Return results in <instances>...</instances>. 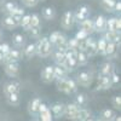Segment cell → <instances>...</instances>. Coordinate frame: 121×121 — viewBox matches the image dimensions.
<instances>
[{"label": "cell", "instance_id": "277c9868", "mask_svg": "<svg viewBox=\"0 0 121 121\" xmlns=\"http://www.w3.org/2000/svg\"><path fill=\"white\" fill-rule=\"evenodd\" d=\"M75 24V21H74V15H73V11H65L60 18V27L65 30H70Z\"/></svg>", "mask_w": 121, "mask_h": 121}, {"label": "cell", "instance_id": "680465c9", "mask_svg": "<svg viewBox=\"0 0 121 121\" xmlns=\"http://www.w3.org/2000/svg\"><path fill=\"white\" fill-rule=\"evenodd\" d=\"M86 121H95V120H93V119H91V117H90V119H87Z\"/></svg>", "mask_w": 121, "mask_h": 121}, {"label": "cell", "instance_id": "f6af8a7d", "mask_svg": "<svg viewBox=\"0 0 121 121\" xmlns=\"http://www.w3.org/2000/svg\"><path fill=\"white\" fill-rule=\"evenodd\" d=\"M21 1L27 7H35L39 3V0H21Z\"/></svg>", "mask_w": 121, "mask_h": 121}, {"label": "cell", "instance_id": "484cf974", "mask_svg": "<svg viewBox=\"0 0 121 121\" xmlns=\"http://www.w3.org/2000/svg\"><path fill=\"white\" fill-rule=\"evenodd\" d=\"M115 116H116L115 112L112 110V109H109V108L103 109L102 112H100V115H99V117L102 120H104V121H113Z\"/></svg>", "mask_w": 121, "mask_h": 121}, {"label": "cell", "instance_id": "7402d4cb", "mask_svg": "<svg viewBox=\"0 0 121 121\" xmlns=\"http://www.w3.org/2000/svg\"><path fill=\"white\" fill-rule=\"evenodd\" d=\"M117 48H119V45L113 44V43H107L105 51H104V56L108 57V58L115 57V56L117 55Z\"/></svg>", "mask_w": 121, "mask_h": 121}, {"label": "cell", "instance_id": "7dc6e473", "mask_svg": "<svg viewBox=\"0 0 121 121\" xmlns=\"http://www.w3.org/2000/svg\"><path fill=\"white\" fill-rule=\"evenodd\" d=\"M110 80H112V84H113V86H114V85H116V84L120 82V76H119L116 73H113L112 75H110Z\"/></svg>", "mask_w": 121, "mask_h": 121}, {"label": "cell", "instance_id": "52a82bcc", "mask_svg": "<svg viewBox=\"0 0 121 121\" xmlns=\"http://www.w3.org/2000/svg\"><path fill=\"white\" fill-rule=\"evenodd\" d=\"M120 29H121V19H120V17L107 18V23H105V32L120 33Z\"/></svg>", "mask_w": 121, "mask_h": 121}, {"label": "cell", "instance_id": "bcb514c9", "mask_svg": "<svg viewBox=\"0 0 121 121\" xmlns=\"http://www.w3.org/2000/svg\"><path fill=\"white\" fill-rule=\"evenodd\" d=\"M88 36V34H86L85 32H84V30H78V32H76V34H75V39H78V40H85L86 38Z\"/></svg>", "mask_w": 121, "mask_h": 121}, {"label": "cell", "instance_id": "e575fe53", "mask_svg": "<svg viewBox=\"0 0 121 121\" xmlns=\"http://www.w3.org/2000/svg\"><path fill=\"white\" fill-rule=\"evenodd\" d=\"M28 35L32 39H39L41 38V26L40 27H30L28 30Z\"/></svg>", "mask_w": 121, "mask_h": 121}, {"label": "cell", "instance_id": "30bf717a", "mask_svg": "<svg viewBox=\"0 0 121 121\" xmlns=\"http://www.w3.org/2000/svg\"><path fill=\"white\" fill-rule=\"evenodd\" d=\"M41 103H43L41 98H39V97H34L29 100L28 102V113L30 116L36 117L39 115V107Z\"/></svg>", "mask_w": 121, "mask_h": 121}, {"label": "cell", "instance_id": "5b68a950", "mask_svg": "<svg viewBox=\"0 0 121 121\" xmlns=\"http://www.w3.org/2000/svg\"><path fill=\"white\" fill-rule=\"evenodd\" d=\"M22 57H23V53H22L21 50H18V48H11V50L9 51V53H7V55H5L3 64H6V63H12V62L18 63L19 60L22 59Z\"/></svg>", "mask_w": 121, "mask_h": 121}, {"label": "cell", "instance_id": "836d02e7", "mask_svg": "<svg viewBox=\"0 0 121 121\" xmlns=\"http://www.w3.org/2000/svg\"><path fill=\"white\" fill-rule=\"evenodd\" d=\"M105 46H107V40L102 36L97 39V55L104 56V51H105Z\"/></svg>", "mask_w": 121, "mask_h": 121}, {"label": "cell", "instance_id": "f35d334b", "mask_svg": "<svg viewBox=\"0 0 121 121\" xmlns=\"http://www.w3.org/2000/svg\"><path fill=\"white\" fill-rule=\"evenodd\" d=\"M41 22H40V17L38 13L30 15V27H40Z\"/></svg>", "mask_w": 121, "mask_h": 121}, {"label": "cell", "instance_id": "4316f807", "mask_svg": "<svg viewBox=\"0 0 121 121\" xmlns=\"http://www.w3.org/2000/svg\"><path fill=\"white\" fill-rule=\"evenodd\" d=\"M51 56H52V58H53V60H55L56 65H63V64H64V62H65V56H64L63 52H59V51H57V50H53L52 53H51Z\"/></svg>", "mask_w": 121, "mask_h": 121}, {"label": "cell", "instance_id": "9a60e30c", "mask_svg": "<svg viewBox=\"0 0 121 121\" xmlns=\"http://www.w3.org/2000/svg\"><path fill=\"white\" fill-rule=\"evenodd\" d=\"M79 109L80 108L75 103H68V104H65V110H64V116L63 117L74 121V119H75V116H76V114L79 112Z\"/></svg>", "mask_w": 121, "mask_h": 121}, {"label": "cell", "instance_id": "8992f818", "mask_svg": "<svg viewBox=\"0 0 121 121\" xmlns=\"http://www.w3.org/2000/svg\"><path fill=\"white\" fill-rule=\"evenodd\" d=\"M3 91H4V95H11V93H19L21 92V84L16 80H10V81L5 82L3 86Z\"/></svg>", "mask_w": 121, "mask_h": 121}, {"label": "cell", "instance_id": "d6986e66", "mask_svg": "<svg viewBox=\"0 0 121 121\" xmlns=\"http://www.w3.org/2000/svg\"><path fill=\"white\" fill-rule=\"evenodd\" d=\"M12 44L16 48L21 50L26 46V38L21 34V33H15L12 35Z\"/></svg>", "mask_w": 121, "mask_h": 121}, {"label": "cell", "instance_id": "681fc988", "mask_svg": "<svg viewBox=\"0 0 121 121\" xmlns=\"http://www.w3.org/2000/svg\"><path fill=\"white\" fill-rule=\"evenodd\" d=\"M13 15H16V16H21V17H22L23 15H26V13H24V9H23V7H19V6H18V7H17V9L15 10ZM13 15H12V16H13Z\"/></svg>", "mask_w": 121, "mask_h": 121}, {"label": "cell", "instance_id": "d4e9b609", "mask_svg": "<svg viewBox=\"0 0 121 121\" xmlns=\"http://www.w3.org/2000/svg\"><path fill=\"white\" fill-rule=\"evenodd\" d=\"M23 56H26L27 58H33L34 56H36V47L35 44H28L23 47Z\"/></svg>", "mask_w": 121, "mask_h": 121}, {"label": "cell", "instance_id": "b9f144b4", "mask_svg": "<svg viewBox=\"0 0 121 121\" xmlns=\"http://www.w3.org/2000/svg\"><path fill=\"white\" fill-rule=\"evenodd\" d=\"M78 45H79V40L75 39V38H70V39L67 40V46H68V48L78 50Z\"/></svg>", "mask_w": 121, "mask_h": 121}, {"label": "cell", "instance_id": "7a4b0ae2", "mask_svg": "<svg viewBox=\"0 0 121 121\" xmlns=\"http://www.w3.org/2000/svg\"><path fill=\"white\" fill-rule=\"evenodd\" d=\"M93 72L92 70H81V72H79L78 75H76V84L78 86H82V87H90L93 82Z\"/></svg>", "mask_w": 121, "mask_h": 121}, {"label": "cell", "instance_id": "7c38bea8", "mask_svg": "<svg viewBox=\"0 0 121 121\" xmlns=\"http://www.w3.org/2000/svg\"><path fill=\"white\" fill-rule=\"evenodd\" d=\"M113 87L112 80H110V76H100L98 75L97 78V87L95 88L96 91H105Z\"/></svg>", "mask_w": 121, "mask_h": 121}, {"label": "cell", "instance_id": "6f0895ef", "mask_svg": "<svg viewBox=\"0 0 121 121\" xmlns=\"http://www.w3.org/2000/svg\"><path fill=\"white\" fill-rule=\"evenodd\" d=\"M1 38H3V33H1V30H0V40H1Z\"/></svg>", "mask_w": 121, "mask_h": 121}, {"label": "cell", "instance_id": "9f6ffc18", "mask_svg": "<svg viewBox=\"0 0 121 121\" xmlns=\"http://www.w3.org/2000/svg\"><path fill=\"white\" fill-rule=\"evenodd\" d=\"M95 121H104V120H102L100 117H98V119H97V120H95Z\"/></svg>", "mask_w": 121, "mask_h": 121}, {"label": "cell", "instance_id": "f5cc1de1", "mask_svg": "<svg viewBox=\"0 0 121 121\" xmlns=\"http://www.w3.org/2000/svg\"><path fill=\"white\" fill-rule=\"evenodd\" d=\"M113 121H121V116H119V115H116L115 117H114V120Z\"/></svg>", "mask_w": 121, "mask_h": 121}, {"label": "cell", "instance_id": "4dcf8cb0", "mask_svg": "<svg viewBox=\"0 0 121 121\" xmlns=\"http://www.w3.org/2000/svg\"><path fill=\"white\" fill-rule=\"evenodd\" d=\"M56 87L59 92L65 93V95H70L69 90H68V85H67V79H60V80H56Z\"/></svg>", "mask_w": 121, "mask_h": 121}, {"label": "cell", "instance_id": "3957f363", "mask_svg": "<svg viewBox=\"0 0 121 121\" xmlns=\"http://www.w3.org/2000/svg\"><path fill=\"white\" fill-rule=\"evenodd\" d=\"M85 43H86V50L85 52L87 55L88 58H92L95 56H97V39L93 38L92 35H88L85 39Z\"/></svg>", "mask_w": 121, "mask_h": 121}, {"label": "cell", "instance_id": "1f68e13d", "mask_svg": "<svg viewBox=\"0 0 121 121\" xmlns=\"http://www.w3.org/2000/svg\"><path fill=\"white\" fill-rule=\"evenodd\" d=\"M88 57L86 55V52L84 51H78V55H76V62H78V65L79 67H85L87 63H88Z\"/></svg>", "mask_w": 121, "mask_h": 121}, {"label": "cell", "instance_id": "f546056e", "mask_svg": "<svg viewBox=\"0 0 121 121\" xmlns=\"http://www.w3.org/2000/svg\"><path fill=\"white\" fill-rule=\"evenodd\" d=\"M62 67L68 72V74L72 73V72H74L76 68H79L76 59H65V62H64V64H63Z\"/></svg>", "mask_w": 121, "mask_h": 121}, {"label": "cell", "instance_id": "9c48e42d", "mask_svg": "<svg viewBox=\"0 0 121 121\" xmlns=\"http://www.w3.org/2000/svg\"><path fill=\"white\" fill-rule=\"evenodd\" d=\"M50 108V112H51L52 116L56 119H60L64 116V110H65V104L62 102H55L51 104Z\"/></svg>", "mask_w": 121, "mask_h": 121}, {"label": "cell", "instance_id": "11a10c76", "mask_svg": "<svg viewBox=\"0 0 121 121\" xmlns=\"http://www.w3.org/2000/svg\"><path fill=\"white\" fill-rule=\"evenodd\" d=\"M29 121H39V120H38V119H36V117H33V119H30V120H29Z\"/></svg>", "mask_w": 121, "mask_h": 121}, {"label": "cell", "instance_id": "ac0fdd59", "mask_svg": "<svg viewBox=\"0 0 121 121\" xmlns=\"http://www.w3.org/2000/svg\"><path fill=\"white\" fill-rule=\"evenodd\" d=\"M1 26H3V28H5L7 30H13V29H16L18 27V24L15 22L12 16H7V15L1 19Z\"/></svg>", "mask_w": 121, "mask_h": 121}, {"label": "cell", "instance_id": "60d3db41", "mask_svg": "<svg viewBox=\"0 0 121 121\" xmlns=\"http://www.w3.org/2000/svg\"><path fill=\"white\" fill-rule=\"evenodd\" d=\"M67 40H68V38H67L63 33H60L59 36H58V39L56 40L53 47H57V46H60V45H65V44H67Z\"/></svg>", "mask_w": 121, "mask_h": 121}, {"label": "cell", "instance_id": "44dd1931", "mask_svg": "<svg viewBox=\"0 0 121 121\" xmlns=\"http://www.w3.org/2000/svg\"><path fill=\"white\" fill-rule=\"evenodd\" d=\"M17 7H18V5L15 1H4V4L1 6V9H3L1 11L4 13H6L7 16H12Z\"/></svg>", "mask_w": 121, "mask_h": 121}, {"label": "cell", "instance_id": "d590c367", "mask_svg": "<svg viewBox=\"0 0 121 121\" xmlns=\"http://www.w3.org/2000/svg\"><path fill=\"white\" fill-rule=\"evenodd\" d=\"M67 85H68V90H69V93H70V95L78 92V84L75 82L74 79L67 78Z\"/></svg>", "mask_w": 121, "mask_h": 121}, {"label": "cell", "instance_id": "cb8c5ba5", "mask_svg": "<svg viewBox=\"0 0 121 121\" xmlns=\"http://www.w3.org/2000/svg\"><path fill=\"white\" fill-rule=\"evenodd\" d=\"M53 73H55V80L67 79L68 76V72L62 65H53Z\"/></svg>", "mask_w": 121, "mask_h": 121}, {"label": "cell", "instance_id": "603a6c76", "mask_svg": "<svg viewBox=\"0 0 121 121\" xmlns=\"http://www.w3.org/2000/svg\"><path fill=\"white\" fill-rule=\"evenodd\" d=\"M41 15L45 19H47V21H52V19L56 18V10L53 6H46L43 9V11H41Z\"/></svg>", "mask_w": 121, "mask_h": 121}, {"label": "cell", "instance_id": "e0dca14e", "mask_svg": "<svg viewBox=\"0 0 121 121\" xmlns=\"http://www.w3.org/2000/svg\"><path fill=\"white\" fill-rule=\"evenodd\" d=\"M79 28L80 30H84V32L88 35H92L95 33V26H93V19L91 18H86L85 21H82L81 23H79Z\"/></svg>", "mask_w": 121, "mask_h": 121}, {"label": "cell", "instance_id": "f1b7e54d", "mask_svg": "<svg viewBox=\"0 0 121 121\" xmlns=\"http://www.w3.org/2000/svg\"><path fill=\"white\" fill-rule=\"evenodd\" d=\"M7 103L10 105L12 107H17L19 105V103H21V97H19V93H11V95H7L5 96Z\"/></svg>", "mask_w": 121, "mask_h": 121}, {"label": "cell", "instance_id": "4fadbf2b", "mask_svg": "<svg viewBox=\"0 0 121 121\" xmlns=\"http://www.w3.org/2000/svg\"><path fill=\"white\" fill-rule=\"evenodd\" d=\"M113 73H115V64L107 60V62H103L99 67V73L98 75L100 76H110Z\"/></svg>", "mask_w": 121, "mask_h": 121}, {"label": "cell", "instance_id": "816d5d0a", "mask_svg": "<svg viewBox=\"0 0 121 121\" xmlns=\"http://www.w3.org/2000/svg\"><path fill=\"white\" fill-rule=\"evenodd\" d=\"M4 57H5V53L3 52L1 44H0V64H3V62H4Z\"/></svg>", "mask_w": 121, "mask_h": 121}, {"label": "cell", "instance_id": "ffe728a7", "mask_svg": "<svg viewBox=\"0 0 121 121\" xmlns=\"http://www.w3.org/2000/svg\"><path fill=\"white\" fill-rule=\"evenodd\" d=\"M103 38L107 40V43H113V44H116V45H119V46H120V39H121L120 33H114V32H104Z\"/></svg>", "mask_w": 121, "mask_h": 121}, {"label": "cell", "instance_id": "ee69618b", "mask_svg": "<svg viewBox=\"0 0 121 121\" xmlns=\"http://www.w3.org/2000/svg\"><path fill=\"white\" fill-rule=\"evenodd\" d=\"M59 34H60V32H58V30H56V32H52L51 34H50V36H47V38H48V41H50V44H51L52 46L55 45V43H56V40L58 39Z\"/></svg>", "mask_w": 121, "mask_h": 121}, {"label": "cell", "instance_id": "8fae6325", "mask_svg": "<svg viewBox=\"0 0 121 121\" xmlns=\"http://www.w3.org/2000/svg\"><path fill=\"white\" fill-rule=\"evenodd\" d=\"M4 72L9 78L15 79L19 75V64L16 63V62L6 63V64H4Z\"/></svg>", "mask_w": 121, "mask_h": 121}, {"label": "cell", "instance_id": "83f0119b", "mask_svg": "<svg viewBox=\"0 0 121 121\" xmlns=\"http://www.w3.org/2000/svg\"><path fill=\"white\" fill-rule=\"evenodd\" d=\"M90 117H91V113L88 112V110L86 108H80L75 119H74V121H86Z\"/></svg>", "mask_w": 121, "mask_h": 121}, {"label": "cell", "instance_id": "7bdbcfd3", "mask_svg": "<svg viewBox=\"0 0 121 121\" xmlns=\"http://www.w3.org/2000/svg\"><path fill=\"white\" fill-rule=\"evenodd\" d=\"M76 10H78L79 12H81L84 16H86V17H88V16H90V12H91V9H90V6H87V5H80Z\"/></svg>", "mask_w": 121, "mask_h": 121}, {"label": "cell", "instance_id": "d6a6232c", "mask_svg": "<svg viewBox=\"0 0 121 121\" xmlns=\"http://www.w3.org/2000/svg\"><path fill=\"white\" fill-rule=\"evenodd\" d=\"M73 103H75L79 108H84L87 104V96L85 93H76Z\"/></svg>", "mask_w": 121, "mask_h": 121}, {"label": "cell", "instance_id": "91938a15", "mask_svg": "<svg viewBox=\"0 0 121 121\" xmlns=\"http://www.w3.org/2000/svg\"><path fill=\"white\" fill-rule=\"evenodd\" d=\"M39 1H45V0H39Z\"/></svg>", "mask_w": 121, "mask_h": 121}, {"label": "cell", "instance_id": "5bb4252c", "mask_svg": "<svg viewBox=\"0 0 121 121\" xmlns=\"http://www.w3.org/2000/svg\"><path fill=\"white\" fill-rule=\"evenodd\" d=\"M40 121H53V116L50 112L48 105H46L45 103H41L39 107V115Z\"/></svg>", "mask_w": 121, "mask_h": 121}, {"label": "cell", "instance_id": "74e56055", "mask_svg": "<svg viewBox=\"0 0 121 121\" xmlns=\"http://www.w3.org/2000/svg\"><path fill=\"white\" fill-rule=\"evenodd\" d=\"M100 4L105 9V11L110 12L114 10V5H115V0H100Z\"/></svg>", "mask_w": 121, "mask_h": 121}, {"label": "cell", "instance_id": "ba28073f", "mask_svg": "<svg viewBox=\"0 0 121 121\" xmlns=\"http://www.w3.org/2000/svg\"><path fill=\"white\" fill-rule=\"evenodd\" d=\"M40 79L45 84H51L55 81V73H53V65H46L41 73H40Z\"/></svg>", "mask_w": 121, "mask_h": 121}, {"label": "cell", "instance_id": "6da1fadb", "mask_svg": "<svg viewBox=\"0 0 121 121\" xmlns=\"http://www.w3.org/2000/svg\"><path fill=\"white\" fill-rule=\"evenodd\" d=\"M35 47H36V55L41 58H47L51 56L52 51H53V46L50 44L48 38L47 36H41L38 39V41L35 43Z\"/></svg>", "mask_w": 121, "mask_h": 121}, {"label": "cell", "instance_id": "ab89813d", "mask_svg": "<svg viewBox=\"0 0 121 121\" xmlns=\"http://www.w3.org/2000/svg\"><path fill=\"white\" fill-rule=\"evenodd\" d=\"M110 102H112V105L114 107V109H116V110L121 109V97L120 96H113Z\"/></svg>", "mask_w": 121, "mask_h": 121}, {"label": "cell", "instance_id": "f907efd6", "mask_svg": "<svg viewBox=\"0 0 121 121\" xmlns=\"http://www.w3.org/2000/svg\"><path fill=\"white\" fill-rule=\"evenodd\" d=\"M113 11H116V12L121 11V1H120V0H115V5H114V10H113Z\"/></svg>", "mask_w": 121, "mask_h": 121}, {"label": "cell", "instance_id": "2e32d148", "mask_svg": "<svg viewBox=\"0 0 121 121\" xmlns=\"http://www.w3.org/2000/svg\"><path fill=\"white\" fill-rule=\"evenodd\" d=\"M105 23H107V18L103 15H98L93 19L95 32L96 33H104L105 32Z\"/></svg>", "mask_w": 121, "mask_h": 121}, {"label": "cell", "instance_id": "db71d44e", "mask_svg": "<svg viewBox=\"0 0 121 121\" xmlns=\"http://www.w3.org/2000/svg\"><path fill=\"white\" fill-rule=\"evenodd\" d=\"M4 1H5V0H0V9H1V6H3V4H4Z\"/></svg>", "mask_w": 121, "mask_h": 121}, {"label": "cell", "instance_id": "c3c4849f", "mask_svg": "<svg viewBox=\"0 0 121 121\" xmlns=\"http://www.w3.org/2000/svg\"><path fill=\"white\" fill-rule=\"evenodd\" d=\"M1 44V48H3V52L5 53V55H7L9 53V51L11 50V47H10V45L7 44V43H0Z\"/></svg>", "mask_w": 121, "mask_h": 121}, {"label": "cell", "instance_id": "8d00e7d4", "mask_svg": "<svg viewBox=\"0 0 121 121\" xmlns=\"http://www.w3.org/2000/svg\"><path fill=\"white\" fill-rule=\"evenodd\" d=\"M19 26H21V27L26 30V32H28L29 28H30V15H23Z\"/></svg>", "mask_w": 121, "mask_h": 121}]
</instances>
